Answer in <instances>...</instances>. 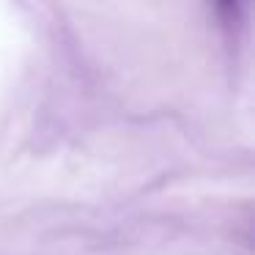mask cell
Masks as SVG:
<instances>
[]
</instances>
